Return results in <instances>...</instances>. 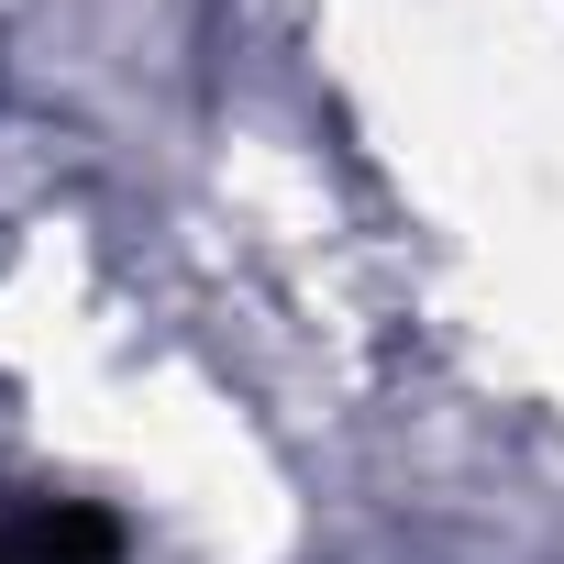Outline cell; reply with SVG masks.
<instances>
[{"mask_svg": "<svg viewBox=\"0 0 564 564\" xmlns=\"http://www.w3.org/2000/svg\"><path fill=\"white\" fill-rule=\"evenodd\" d=\"M34 564H122V531L100 509H45L34 520Z\"/></svg>", "mask_w": 564, "mask_h": 564, "instance_id": "obj_1", "label": "cell"}, {"mask_svg": "<svg viewBox=\"0 0 564 564\" xmlns=\"http://www.w3.org/2000/svg\"><path fill=\"white\" fill-rule=\"evenodd\" d=\"M0 564H12V553H0Z\"/></svg>", "mask_w": 564, "mask_h": 564, "instance_id": "obj_2", "label": "cell"}]
</instances>
